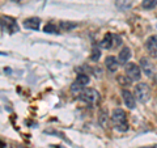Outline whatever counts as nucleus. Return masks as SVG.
<instances>
[{
  "label": "nucleus",
  "mask_w": 157,
  "mask_h": 148,
  "mask_svg": "<svg viewBox=\"0 0 157 148\" xmlns=\"http://www.w3.org/2000/svg\"><path fill=\"white\" fill-rule=\"evenodd\" d=\"M111 122L114 127L121 131V132H124L128 130V123H127V117H126V113L123 109L121 107H117V109L113 110L111 113Z\"/></svg>",
  "instance_id": "1"
},
{
  "label": "nucleus",
  "mask_w": 157,
  "mask_h": 148,
  "mask_svg": "<svg viewBox=\"0 0 157 148\" xmlns=\"http://www.w3.org/2000/svg\"><path fill=\"white\" fill-rule=\"evenodd\" d=\"M113 39H114V36H113L111 33H106L104 39H102V42L100 43V46L102 49H107V50H109V49H111L113 46H114L113 45Z\"/></svg>",
  "instance_id": "12"
},
{
  "label": "nucleus",
  "mask_w": 157,
  "mask_h": 148,
  "mask_svg": "<svg viewBox=\"0 0 157 148\" xmlns=\"http://www.w3.org/2000/svg\"><path fill=\"white\" fill-rule=\"evenodd\" d=\"M105 64L110 72H115L118 70V67H119V60L115 56H107L105 60Z\"/></svg>",
  "instance_id": "10"
},
{
  "label": "nucleus",
  "mask_w": 157,
  "mask_h": 148,
  "mask_svg": "<svg viewBox=\"0 0 157 148\" xmlns=\"http://www.w3.org/2000/svg\"><path fill=\"white\" fill-rule=\"evenodd\" d=\"M135 98L141 103H144V102H147L151 98V89H149L148 84H145V83L136 84V87H135Z\"/></svg>",
  "instance_id": "3"
},
{
  "label": "nucleus",
  "mask_w": 157,
  "mask_h": 148,
  "mask_svg": "<svg viewBox=\"0 0 157 148\" xmlns=\"http://www.w3.org/2000/svg\"><path fill=\"white\" fill-rule=\"evenodd\" d=\"M131 58V50L128 47H123L119 53V56H118V60H119L121 64H124V63L128 62V59Z\"/></svg>",
  "instance_id": "11"
},
{
  "label": "nucleus",
  "mask_w": 157,
  "mask_h": 148,
  "mask_svg": "<svg viewBox=\"0 0 157 148\" xmlns=\"http://www.w3.org/2000/svg\"><path fill=\"white\" fill-rule=\"evenodd\" d=\"M71 91H72L73 95L78 96V95H80V92L82 91V85H80L78 83H76V81H75V83L72 84V87H71Z\"/></svg>",
  "instance_id": "18"
},
{
  "label": "nucleus",
  "mask_w": 157,
  "mask_h": 148,
  "mask_svg": "<svg viewBox=\"0 0 157 148\" xmlns=\"http://www.w3.org/2000/svg\"><path fill=\"white\" fill-rule=\"evenodd\" d=\"M76 83H78L82 87H85L86 84H89V76L85 75V73H78L76 77Z\"/></svg>",
  "instance_id": "15"
},
{
  "label": "nucleus",
  "mask_w": 157,
  "mask_h": 148,
  "mask_svg": "<svg viewBox=\"0 0 157 148\" xmlns=\"http://www.w3.org/2000/svg\"><path fill=\"white\" fill-rule=\"evenodd\" d=\"M45 32H46V33H51V34H54V33H58L56 25H55V24H52V22H48L47 25L45 26Z\"/></svg>",
  "instance_id": "19"
},
{
  "label": "nucleus",
  "mask_w": 157,
  "mask_h": 148,
  "mask_svg": "<svg viewBox=\"0 0 157 148\" xmlns=\"http://www.w3.org/2000/svg\"><path fill=\"white\" fill-rule=\"evenodd\" d=\"M157 6V0H143L141 2V7L144 9H152Z\"/></svg>",
  "instance_id": "16"
},
{
  "label": "nucleus",
  "mask_w": 157,
  "mask_h": 148,
  "mask_svg": "<svg viewBox=\"0 0 157 148\" xmlns=\"http://www.w3.org/2000/svg\"><path fill=\"white\" fill-rule=\"evenodd\" d=\"M126 73H127V77L131 79V80H139L141 77V71L137 64L135 63H127L126 64Z\"/></svg>",
  "instance_id": "5"
},
{
  "label": "nucleus",
  "mask_w": 157,
  "mask_h": 148,
  "mask_svg": "<svg viewBox=\"0 0 157 148\" xmlns=\"http://www.w3.org/2000/svg\"><path fill=\"white\" fill-rule=\"evenodd\" d=\"M77 97L80 101L88 103V105H97V103L100 102V93L96 89H92V88L82 89Z\"/></svg>",
  "instance_id": "2"
},
{
  "label": "nucleus",
  "mask_w": 157,
  "mask_h": 148,
  "mask_svg": "<svg viewBox=\"0 0 157 148\" xmlns=\"http://www.w3.org/2000/svg\"><path fill=\"white\" fill-rule=\"evenodd\" d=\"M12 2H17L18 3V2H21V0H12Z\"/></svg>",
  "instance_id": "21"
},
{
  "label": "nucleus",
  "mask_w": 157,
  "mask_h": 148,
  "mask_svg": "<svg viewBox=\"0 0 157 148\" xmlns=\"http://www.w3.org/2000/svg\"><path fill=\"white\" fill-rule=\"evenodd\" d=\"M139 63H140V67H141V71H143V73H145L148 77H151L152 75H153L155 68H153V64H152L148 59H147V58H141Z\"/></svg>",
  "instance_id": "7"
},
{
  "label": "nucleus",
  "mask_w": 157,
  "mask_h": 148,
  "mask_svg": "<svg viewBox=\"0 0 157 148\" xmlns=\"http://www.w3.org/2000/svg\"><path fill=\"white\" fill-rule=\"evenodd\" d=\"M98 122H100V125L106 129L107 127V122H109V115H107V111L104 109L100 111V115H98Z\"/></svg>",
  "instance_id": "14"
},
{
  "label": "nucleus",
  "mask_w": 157,
  "mask_h": 148,
  "mask_svg": "<svg viewBox=\"0 0 157 148\" xmlns=\"http://www.w3.org/2000/svg\"><path fill=\"white\" fill-rule=\"evenodd\" d=\"M144 148H155V147H144Z\"/></svg>",
  "instance_id": "22"
},
{
  "label": "nucleus",
  "mask_w": 157,
  "mask_h": 148,
  "mask_svg": "<svg viewBox=\"0 0 157 148\" xmlns=\"http://www.w3.org/2000/svg\"><path fill=\"white\" fill-rule=\"evenodd\" d=\"M0 24L4 30H7L8 33H16L18 32V25L16 22V20L9 17V16H0Z\"/></svg>",
  "instance_id": "4"
},
{
  "label": "nucleus",
  "mask_w": 157,
  "mask_h": 148,
  "mask_svg": "<svg viewBox=\"0 0 157 148\" xmlns=\"http://www.w3.org/2000/svg\"><path fill=\"white\" fill-rule=\"evenodd\" d=\"M122 97H123V101H124L126 106L128 107V109H135V106H136L135 95H132L130 91L123 89V91H122Z\"/></svg>",
  "instance_id": "6"
},
{
  "label": "nucleus",
  "mask_w": 157,
  "mask_h": 148,
  "mask_svg": "<svg viewBox=\"0 0 157 148\" xmlns=\"http://www.w3.org/2000/svg\"><path fill=\"white\" fill-rule=\"evenodd\" d=\"M117 80H118V83H119L121 85H123V87L130 85V83H131V79H124L123 76H118Z\"/></svg>",
  "instance_id": "20"
},
{
  "label": "nucleus",
  "mask_w": 157,
  "mask_h": 148,
  "mask_svg": "<svg viewBox=\"0 0 157 148\" xmlns=\"http://www.w3.org/2000/svg\"><path fill=\"white\" fill-rule=\"evenodd\" d=\"M147 50L153 58H157V36L148 38L147 41Z\"/></svg>",
  "instance_id": "8"
},
{
  "label": "nucleus",
  "mask_w": 157,
  "mask_h": 148,
  "mask_svg": "<svg viewBox=\"0 0 157 148\" xmlns=\"http://www.w3.org/2000/svg\"><path fill=\"white\" fill-rule=\"evenodd\" d=\"M24 26L26 29H32V30H38L39 26H41V21L37 17H30L24 21Z\"/></svg>",
  "instance_id": "9"
},
{
  "label": "nucleus",
  "mask_w": 157,
  "mask_h": 148,
  "mask_svg": "<svg viewBox=\"0 0 157 148\" xmlns=\"http://www.w3.org/2000/svg\"><path fill=\"white\" fill-rule=\"evenodd\" d=\"M77 26L76 22H71V21H62L59 24V28H60L62 32H71L72 29H75Z\"/></svg>",
  "instance_id": "13"
},
{
  "label": "nucleus",
  "mask_w": 157,
  "mask_h": 148,
  "mask_svg": "<svg viewBox=\"0 0 157 148\" xmlns=\"http://www.w3.org/2000/svg\"><path fill=\"white\" fill-rule=\"evenodd\" d=\"M100 56H101L100 49H98V47H93V50H92V55H90V59H92L93 62H97V60H100Z\"/></svg>",
  "instance_id": "17"
},
{
  "label": "nucleus",
  "mask_w": 157,
  "mask_h": 148,
  "mask_svg": "<svg viewBox=\"0 0 157 148\" xmlns=\"http://www.w3.org/2000/svg\"><path fill=\"white\" fill-rule=\"evenodd\" d=\"M155 148H157V144H156V146H155Z\"/></svg>",
  "instance_id": "23"
}]
</instances>
